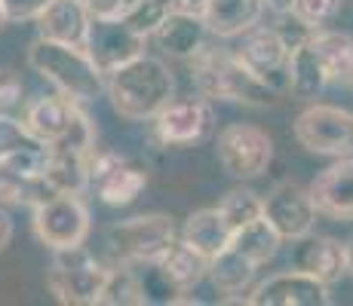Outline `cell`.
<instances>
[{
  "mask_svg": "<svg viewBox=\"0 0 353 306\" xmlns=\"http://www.w3.org/2000/svg\"><path fill=\"white\" fill-rule=\"evenodd\" d=\"M298 147L316 156H353V113L338 105H310L292 122Z\"/></svg>",
  "mask_w": 353,
  "mask_h": 306,
  "instance_id": "7",
  "label": "cell"
},
{
  "mask_svg": "<svg viewBox=\"0 0 353 306\" xmlns=\"http://www.w3.org/2000/svg\"><path fill=\"white\" fill-rule=\"evenodd\" d=\"M206 37H209L206 19L181 16V12H169L160 28L154 31V40H157V46L166 56L185 58V61H191L196 52L206 50Z\"/></svg>",
  "mask_w": 353,
  "mask_h": 306,
  "instance_id": "18",
  "label": "cell"
},
{
  "mask_svg": "<svg viewBox=\"0 0 353 306\" xmlns=\"http://www.w3.org/2000/svg\"><path fill=\"white\" fill-rule=\"evenodd\" d=\"M310 46L320 56L329 83L353 86V34L335 28L310 31Z\"/></svg>",
  "mask_w": 353,
  "mask_h": 306,
  "instance_id": "20",
  "label": "cell"
},
{
  "mask_svg": "<svg viewBox=\"0 0 353 306\" xmlns=\"http://www.w3.org/2000/svg\"><path fill=\"white\" fill-rule=\"evenodd\" d=\"M6 22H10V12H6V3H3V0H0V28H3Z\"/></svg>",
  "mask_w": 353,
  "mask_h": 306,
  "instance_id": "41",
  "label": "cell"
},
{
  "mask_svg": "<svg viewBox=\"0 0 353 306\" xmlns=\"http://www.w3.org/2000/svg\"><path fill=\"white\" fill-rule=\"evenodd\" d=\"M139 0H86L92 19H101V22H120L132 12V6Z\"/></svg>",
  "mask_w": 353,
  "mask_h": 306,
  "instance_id": "34",
  "label": "cell"
},
{
  "mask_svg": "<svg viewBox=\"0 0 353 306\" xmlns=\"http://www.w3.org/2000/svg\"><path fill=\"white\" fill-rule=\"evenodd\" d=\"M157 263H160L163 273H166L169 282H172L181 294H188L194 285H200L203 278L209 276V263L212 261H209L203 251H196L191 242H185L179 236V239L172 242V248H169Z\"/></svg>",
  "mask_w": 353,
  "mask_h": 306,
  "instance_id": "24",
  "label": "cell"
},
{
  "mask_svg": "<svg viewBox=\"0 0 353 306\" xmlns=\"http://www.w3.org/2000/svg\"><path fill=\"white\" fill-rule=\"evenodd\" d=\"M31 138L34 135L28 132V126H25L22 120L10 117V113H0V156L22 147L25 141H31Z\"/></svg>",
  "mask_w": 353,
  "mask_h": 306,
  "instance_id": "33",
  "label": "cell"
},
{
  "mask_svg": "<svg viewBox=\"0 0 353 306\" xmlns=\"http://www.w3.org/2000/svg\"><path fill=\"white\" fill-rule=\"evenodd\" d=\"M268 3L264 0H209L206 6V25L212 37L234 40L249 28H255L261 22Z\"/></svg>",
  "mask_w": 353,
  "mask_h": 306,
  "instance_id": "19",
  "label": "cell"
},
{
  "mask_svg": "<svg viewBox=\"0 0 353 306\" xmlns=\"http://www.w3.org/2000/svg\"><path fill=\"white\" fill-rule=\"evenodd\" d=\"M286 74H289V92L301 101H314L320 98L323 89L329 86V77H325V67L316 50L310 46V37L304 43L292 46V56H289V65H286Z\"/></svg>",
  "mask_w": 353,
  "mask_h": 306,
  "instance_id": "22",
  "label": "cell"
},
{
  "mask_svg": "<svg viewBox=\"0 0 353 306\" xmlns=\"http://www.w3.org/2000/svg\"><path fill=\"white\" fill-rule=\"evenodd\" d=\"M148 187V172L135 162H129L126 156L114 168H108L101 178L92 181V190L108 208H123L132 206L141 196V190Z\"/></svg>",
  "mask_w": 353,
  "mask_h": 306,
  "instance_id": "21",
  "label": "cell"
},
{
  "mask_svg": "<svg viewBox=\"0 0 353 306\" xmlns=\"http://www.w3.org/2000/svg\"><path fill=\"white\" fill-rule=\"evenodd\" d=\"M219 212L225 215L228 227L236 233L240 227H246V223L264 217V196H258L255 190H249V187H234L221 196Z\"/></svg>",
  "mask_w": 353,
  "mask_h": 306,
  "instance_id": "29",
  "label": "cell"
},
{
  "mask_svg": "<svg viewBox=\"0 0 353 306\" xmlns=\"http://www.w3.org/2000/svg\"><path fill=\"white\" fill-rule=\"evenodd\" d=\"M316 215H320V208L310 196V187H301V184L283 181L264 196V217L289 242H298L301 236L314 233Z\"/></svg>",
  "mask_w": 353,
  "mask_h": 306,
  "instance_id": "11",
  "label": "cell"
},
{
  "mask_svg": "<svg viewBox=\"0 0 353 306\" xmlns=\"http://www.w3.org/2000/svg\"><path fill=\"white\" fill-rule=\"evenodd\" d=\"M43 178L56 193H77L80 196L86 187H90L86 156L83 153H68V151H52Z\"/></svg>",
  "mask_w": 353,
  "mask_h": 306,
  "instance_id": "27",
  "label": "cell"
},
{
  "mask_svg": "<svg viewBox=\"0 0 353 306\" xmlns=\"http://www.w3.org/2000/svg\"><path fill=\"white\" fill-rule=\"evenodd\" d=\"M234 50L270 89L289 92L286 65H289V56H292V43L283 37L280 28H268V25L258 22L255 28L240 34V43H236Z\"/></svg>",
  "mask_w": 353,
  "mask_h": 306,
  "instance_id": "10",
  "label": "cell"
},
{
  "mask_svg": "<svg viewBox=\"0 0 353 306\" xmlns=\"http://www.w3.org/2000/svg\"><path fill=\"white\" fill-rule=\"evenodd\" d=\"M169 12H181V16H206L209 0H166Z\"/></svg>",
  "mask_w": 353,
  "mask_h": 306,
  "instance_id": "37",
  "label": "cell"
},
{
  "mask_svg": "<svg viewBox=\"0 0 353 306\" xmlns=\"http://www.w3.org/2000/svg\"><path fill=\"white\" fill-rule=\"evenodd\" d=\"M90 208L77 193H56L34 208V236L46 248H74L90 236Z\"/></svg>",
  "mask_w": 353,
  "mask_h": 306,
  "instance_id": "8",
  "label": "cell"
},
{
  "mask_svg": "<svg viewBox=\"0 0 353 306\" xmlns=\"http://www.w3.org/2000/svg\"><path fill=\"white\" fill-rule=\"evenodd\" d=\"M166 16H169V3H166V0H139L123 22L132 31H139L141 37H154V31L160 28Z\"/></svg>",
  "mask_w": 353,
  "mask_h": 306,
  "instance_id": "32",
  "label": "cell"
},
{
  "mask_svg": "<svg viewBox=\"0 0 353 306\" xmlns=\"http://www.w3.org/2000/svg\"><path fill=\"white\" fill-rule=\"evenodd\" d=\"M145 40L139 31H132L129 25L120 19V22H101V19H92L90 28V40H86V50H90L92 61L101 67V74L117 71L120 65L139 58L145 52Z\"/></svg>",
  "mask_w": 353,
  "mask_h": 306,
  "instance_id": "13",
  "label": "cell"
},
{
  "mask_svg": "<svg viewBox=\"0 0 353 306\" xmlns=\"http://www.w3.org/2000/svg\"><path fill=\"white\" fill-rule=\"evenodd\" d=\"M292 267L335 285L341 276H347V248H344V242L332 239V236L307 233L292 248Z\"/></svg>",
  "mask_w": 353,
  "mask_h": 306,
  "instance_id": "16",
  "label": "cell"
},
{
  "mask_svg": "<svg viewBox=\"0 0 353 306\" xmlns=\"http://www.w3.org/2000/svg\"><path fill=\"white\" fill-rule=\"evenodd\" d=\"M50 147H52V151L83 153V156L96 147V126H92L90 113H86L80 105H77V111H74V120H71V126H68V132L56 141V144H50Z\"/></svg>",
  "mask_w": 353,
  "mask_h": 306,
  "instance_id": "30",
  "label": "cell"
},
{
  "mask_svg": "<svg viewBox=\"0 0 353 306\" xmlns=\"http://www.w3.org/2000/svg\"><path fill=\"white\" fill-rule=\"evenodd\" d=\"M108 101L126 122H154V117L175 98V77L163 58L141 52L139 58L108 74Z\"/></svg>",
  "mask_w": 353,
  "mask_h": 306,
  "instance_id": "1",
  "label": "cell"
},
{
  "mask_svg": "<svg viewBox=\"0 0 353 306\" xmlns=\"http://www.w3.org/2000/svg\"><path fill=\"white\" fill-rule=\"evenodd\" d=\"M230 236H234V230L228 227V221H225V215L219 212V206L215 208H196V212L188 215L185 227H181V239L191 242L196 251H203L209 261L228 248Z\"/></svg>",
  "mask_w": 353,
  "mask_h": 306,
  "instance_id": "23",
  "label": "cell"
},
{
  "mask_svg": "<svg viewBox=\"0 0 353 306\" xmlns=\"http://www.w3.org/2000/svg\"><path fill=\"white\" fill-rule=\"evenodd\" d=\"M12 233H16V227H12V217L3 208V202H0V251H6V245L12 242Z\"/></svg>",
  "mask_w": 353,
  "mask_h": 306,
  "instance_id": "38",
  "label": "cell"
},
{
  "mask_svg": "<svg viewBox=\"0 0 353 306\" xmlns=\"http://www.w3.org/2000/svg\"><path fill=\"white\" fill-rule=\"evenodd\" d=\"M310 196L323 217L353 223V156H341L310 181Z\"/></svg>",
  "mask_w": 353,
  "mask_h": 306,
  "instance_id": "14",
  "label": "cell"
},
{
  "mask_svg": "<svg viewBox=\"0 0 353 306\" xmlns=\"http://www.w3.org/2000/svg\"><path fill=\"white\" fill-rule=\"evenodd\" d=\"M329 303H332V285L310 273H301L295 267L264 278L249 294V306H329Z\"/></svg>",
  "mask_w": 353,
  "mask_h": 306,
  "instance_id": "12",
  "label": "cell"
},
{
  "mask_svg": "<svg viewBox=\"0 0 353 306\" xmlns=\"http://www.w3.org/2000/svg\"><path fill=\"white\" fill-rule=\"evenodd\" d=\"M215 156L230 178L252 181L261 178L274 162V138L255 122H228L215 138Z\"/></svg>",
  "mask_w": 353,
  "mask_h": 306,
  "instance_id": "6",
  "label": "cell"
},
{
  "mask_svg": "<svg viewBox=\"0 0 353 306\" xmlns=\"http://www.w3.org/2000/svg\"><path fill=\"white\" fill-rule=\"evenodd\" d=\"M34 22H37V37L83 46L86 50V40H90V28H92V12L86 6V0H50Z\"/></svg>",
  "mask_w": 353,
  "mask_h": 306,
  "instance_id": "15",
  "label": "cell"
},
{
  "mask_svg": "<svg viewBox=\"0 0 353 306\" xmlns=\"http://www.w3.org/2000/svg\"><path fill=\"white\" fill-rule=\"evenodd\" d=\"M344 10V0H295V10L289 16H295L298 22H304L310 31L329 28Z\"/></svg>",
  "mask_w": 353,
  "mask_h": 306,
  "instance_id": "31",
  "label": "cell"
},
{
  "mask_svg": "<svg viewBox=\"0 0 353 306\" xmlns=\"http://www.w3.org/2000/svg\"><path fill=\"white\" fill-rule=\"evenodd\" d=\"M215 132V111L209 98L203 95H188V98H172L166 107L154 117V138L163 147H194L203 144Z\"/></svg>",
  "mask_w": 353,
  "mask_h": 306,
  "instance_id": "9",
  "label": "cell"
},
{
  "mask_svg": "<svg viewBox=\"0 0 353 306\" xmlns=\"http://www.w3.org/2000/svg\"><path fill=\"white\" fill-rule=\"evenodd\" d=\"M28 65L46 83L56 86V92L68 95L77 105H90L108 92V77L83 46L37 37L28 50Z\"/></svg>",
  "mask_w": 353,
  "mask_h": 306,
  "instance_id": "3",
  "label": "cell"
},
{
  "mask_svg": "<svg viewBox=\"0 0 353 306\" xmlns=\"http://www.w3.org/2000/svg\"><path fill=\"white\" fill-rule=\"evenodd\" d=\"M99 306H145V291L135 263H114L108 270Z\"/></svg>",
  "mask_w": 353,
  "mask_h": 306,
  "instance_id": "28",
  "label": "cell"
},
{
  "mask_svg": "<svg viewBox=\"0 0 353 306\" xmlns=\"http://www.w3.org/2000/svg\"><path fill=\"white\" fill-rule=\"evenodd\" d=\"M255 273H258V263L243 257L230 245L221 254H215L212 263H209V282L215 285L219 294H243L255 282Z\"/></svg>",
  "mask_w": 353,
  "mask_h": 306,
  "instance_id": "25",
  "label": "cell"
},
{
  "mask_svg": "<svg viewBox=\"0 0 353 306\" xmlns=\"http://www.w3.org/2000/svg\"><path fill=\"white\" fill-rule=\"evenodd\" d=\"M196 92L209 101H234L246 107H268L276 101V89H270L261 77L246 65L236 50H219L206 46L191 58Z\"/></svg>",
  "mask_w": 353,
  "mask_h": 306,
  "instance_id": "2",
  "label": "cell"
},
{
  "mask_svg": "<svg viewBox=\"0 0 353 306\" xmlns=\"http://www.w3.org/2000/svg\"><path fill=\"white\" fill-rule=\"evenodd\" d=\"M6 12H10V22H28V19H37L40 10H43L50 0H3Z\"/></svg>",
  "mask_w": 353,
  "mask_h": 306,
  "instance_id": "36",
  "label": "cell"
},
{
  "mask_svg": "<svg viewBox=\"0 0 353 306\" xmlns=\"http://www.w3.org/2000/svg\"><path fill=\"white\" fill-rule=\"evenodd\" d=\"M344 248H347V276H353V236L344 242Z\"/></svg>",
  "mask_w": 353,
  "mask_h": 306,
  "instance_id": "40",
  "label": "cell"
},
{
  "mask_svg": "<svg viewBox=\"0 0 353 306\" xmlns=\"http://www.w3.org/2000/svg\"><path fill=\"white\" fill-rule=\"evenodd\" d=\"M77 111V101H71L68 95L56 92V95H37L25 105L22 111V122L28 126V132L43 144H56L59 138L68 132Z\"/></svg>",
  "mask_w": 353,
  "mask_h": 306,
  "instance_id": "17",
  "label": "cell"
},
{
  "mask_svg": "<svg viewBox=\"0 0 353 306\" xmlns=\"http://www.w3.org/2000/svg\"><path fill=\"white\" fill-rule=\"evenodd\" d=\"M181 236L172 215L148 212L129 221H117L105 230V248L114 263H148L160 261Z\"/></svg>",
  "mask_w": 353,
  "mask_h": 306,
  "instance_id": "4",
  "label": "cell"
},
{
  "mask_svg": "<svg viewBox=\"0 0 353 306\" xmlns=\"http://www.w3.org/2000/svg\"><path fill=\"white\" fill-rule=\"evenodd\" d=\"M22 80L12 71L0 67V113H10V107H16L22 101Z\"/></svg>",
  "mask_w": 353,
  "mask_h": 306,
  "instance_id": "35",
  "label": "cell"
},
{
  "mask_svg": "<svg viewBox=\"0 0 353 306\" xmlns=\"http://www.w3.org/2000/svg\"><path fill=\"white\" fill-rule=\"evenodd\" d=\"M108 270L86 245L59 248L52 257V267L46 270V288L65 306H92L99 303L105 288Z\"/></svg>",
  "mask_w": 353,
  "mask_h": 306,
  "instance_id": "5",
  "label": "cell"
},
{
  "mask_svg": "<svg viewBox=\"0 0 353 306\" xmlns=\"http://www.w3.org/2000/svg\"><path fill=\"white\" fill-rule=\"evenodd\" d=\"M268 3V10H274L276 16H289L292 10H295V0H264Z\"/></svg>",
  "mask_w": 353,
  "mask_h": 306,
  "instance_id": "39",
  "label": "cell"
},
{
  "mask_svg": "<svg viewBox=\"0 0 353 306\" xmlns=\"http://www.w3.org/2000/svg\"><path fill=\"white\" fill-rule=\"evenodd\" d=\"M283 242L286 239L276 233V227L268 221V217H258V221L246 223V227H240L234 236H230V248L240 251V254L249 257V261H255L258 267L274 261Z\"/></svg>",
  "mask_w": 353,
  "mask_h": 306,
  "instance_id": "26",
  "label": "cell"
}]
</instances>
